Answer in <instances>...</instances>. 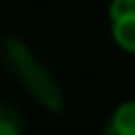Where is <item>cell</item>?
<instances>
[{
    "label": "cell",
    "mask_w": 135,
    "mask_h": 135,
    "mask_svg": "<svg viewBox=\"0 0 135 135\" xmlns=\"http://www.w3.org/2000/svg\"><path fill=\"white\" fill-rule=\"evenodd\" d=\"M0 61L8 66V72L17 77L36 99L50 110H64V91L52 72L33 55L25 41L14 36H0Z\"/></svg>",
    "instance_id": "obj_1"
},
{
    "label": "cell",
    "mask_w": 135,
    "mask_h": 135,
    "mask_svg": "<svg viewBox=\"0 0 135 135\" xmlns=\"http://www.w3.org/2000/svg\"><path fill=\"white\" fill-rule=\"evenodd\" d=\"M105 135H135V99L121 102V105L110 113Z\"/></svg>",
    "instance_id": "obj_3"
},
{
    "label": "cell",
    "mask_w": 135,
    "mask_h": 135,
    "mask_svg": "<svg viewBox=\"0 0 135 135\" xmlns=\"http://www.w3.org/2000/svg\"><path fill=\"white\" fill-rule=\"evenodd\" d=\"M22 127H25V119L20 108L0 99V135H22Z\"/></svg>",
    "instance_id": "obj_4"
},
{
    "label": "cell",
    "mask_w": 135,
    "mask_h": 135,
    "mask_svg": "<svg viewBox=\"0 0 135 135\" xmlns=\"http://www.w3.org/2000/svg\"><path fill=\"white\" fill-rule=\"evenodd\" d=\"M108 20L116 44L127 52H135V0H116L108 8Z\"/></svg>",
    "instance_id": "obj_2"
}]
</instances>
